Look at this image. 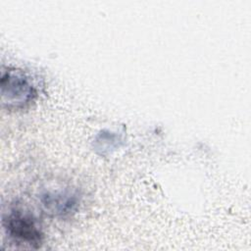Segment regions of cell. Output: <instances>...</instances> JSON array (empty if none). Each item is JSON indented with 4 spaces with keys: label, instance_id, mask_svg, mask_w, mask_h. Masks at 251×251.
I'll list each match as a JSON object with an SVG mask.
<instances>
[{
    "label": "cell",
    "instance_id": "1",
    "mask_svg": "<svg viewBox=\"0 0 251 251\" xmlns=\"http://www.w3.org/2000/svg\"><path fill=\"white\" fill-rule=\"evenodd\" d=\"M3 227L6 233L17 243L38 248L44 234L36 219L29 212L13 208L3 216Z\"/></svg>",
    "mask_w": 251,
    "mask_h": 251
},
{
    "label": "cell",
    "instance_id": "2",
    "mask_svg": "<svg viewBox=\"0 0 251 251\" xmlns=\"http://www.w3.org/2000/svg\"><path fill=\"white\" fill-rule=\"evenodd\" d=\"M36 88L30 76L17 69H9L1 75V96L3 105L19 109L29 104L36 97Z\"/></svg>",
    "mask_w": 251,
    "mask_h": 251
},
{
    "label": "cell",
    "instance_id": "3",
    "mask_svg": "<svg viewBox=\"0 0 251 251\" xmlns=\"http://www.w3.org/2000/svg\"><path fill=\"white\" fill-rule=\"evenodd\" d=\"M40 203L46 214L55 217H66L76 211L79 199L75 191L58 189L42 193Z\"/></svg>",
    "mask_w": 251,
    "mask_h": 251
}]
</instances>
